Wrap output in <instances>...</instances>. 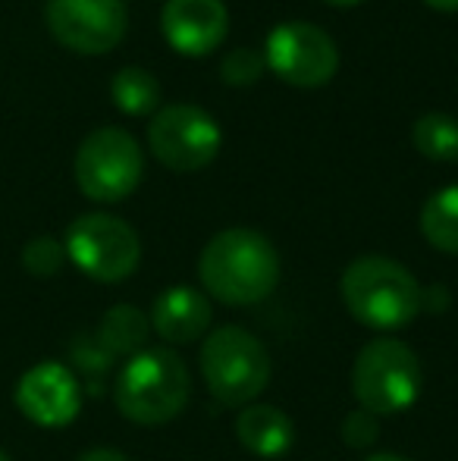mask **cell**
Listing matches in <instances>:
<instances>
[{
  "instance_id": "1",
  "label": "cell",
  "mask_w": 458,
  "mask_h": 461,
  "mask_svg": "<svg viewBox=\"0 0 458 461\" xmlns=\"http://www.w3.org/2000/svg\"><path fill=\"white\" fill-rule=\"evenodd\" d=\"M280 251L257 230H223L204 245L198 258V279L204 292L229 308L261 304L280 285Z\"/></svg>"
},
{
  "instance_id": "2",
  "label": "cell",
  "mask_w": 458,
  "mask_h": 461,
  "mask_svg": "<svg viewBox=\"0 0 458 461\" xmlns=\"http://www.w3.org/2000/svg\"><path fill=\"white\" fill-rule=\"evenodd\" d=\"M343 302L348 314L367 330H402L424 311V289L409 267L383 255L355 258L346 267Z\"/></svg>"
},
{
  "instance_id": "3",
  "label": "cell",
  "mask_w": 458,
  "mask_h": 461,
  "mask_svg": "<svg viewBox=\"0 0 458 461\" xmlns=\"http://www.w3.org/2000/svg\"><path fill=\"white\" fill-rule=\"evenodd\" d=\"M192 395V376L173 348H141L113 383V405L126 420L157 427L179 418Z\"/></svg>"
},
{
  "instance_id": "4",
  "label": "cell",
  "mask_w": 458,
  "mask_h": 461,
  "mask_svg": "<svg viewBox=\"0 0 458 461\" xmlns=\"http://www.w3.org/2000/svg\"><path fill=\"white\" fill-rule=\"evenodd\" d=\"M424 386V370L415 348L392 336H377L352 365V393L358 408L371 414H402L418 402Z\"/></svg>"
},
{
  "instance_id": "5",
  "label": "cell",
  "mask_w": 458,
  "mask_h": 461,
  "mask_svg": "<svg viewBox=\"0 0 458 461\" xmlns=\"http://www.w3.org/2000/svg\"><path fill=\"white\" fill-rule=\"evenodd\" d=\"M202 376L208 393L227 408H245L267 389V346L245 327H220L202 342Z\"/></svg>"
},
{
  "instance_id": "6",
  "label": "cell",
  "mask_w": 458,
  "mask_h": 461,
  "mask_svg": "<svg viewBox=\"0 0 458 461\" xmlns=\"http://www.w3.org/2000/svg\"><path fill=\"white\" fill-rule=\"evenodd\" d=\"M67 258L94 283H122L139 270V232L113 213H82L63 239Z\"/></svg>"
},
{
  "instance_id": "7",
  "label": "cell",
  "mask_w": 458,
  "mask_h": 461,
  "mask_svg": "<svg viewBox=\"0 0 458 461\" xmlns=\"http://www.w3.org/2000/svg\"><path fill=\"white\" fill-rule=\"evenodd\" d=\"M76 183L82 194L101 204L122 201L139 188L145 173V154L126 129H94L76 151Z\"/></svg>"
},
{
  "instance_id": "8",
  "label": "cell",
  "mask_w": 458,
  "mask_h": 461,
  "mask_svg": "<svg viewBox=\"0 0 458 461\" xmlns=\"http://www.w3.org/2000/svg\"><path fill=\"white\" fill-rule=\"evenodd\" d=\"M223 132L208 110L195 104L160 107L148 122V148L173 173H198L217 158Z\"/></svg>"
},
{
  "instance_id": "9",
  "label": "cell",
  "mask_w": 458,
  "mask_h": 461,
  "mask_svg": "<svg viewBox=\"0 0 458 461\" xmlns=\"http://www.w3.org/2000/svg\"><path fill=\"white\" fill-rule=\"evenodd\" d=\"M264 63L276 79L295 88H320L337 76L339 48L311 23H283L267 35Z\"/></svg>"
},
{
  "instance_id": "10",
  "label": "cell",
  "mask_w": 458,
  "mask_h": 461,
  "mask_svg": "<svg viewBox=\"0 0 458 461\" xmlns=\"http://www.w3.org/2000/svg\"><path fill=\"white\" fill-rule=\"evenodd\" d=\"M44 19L63 48L88 57L113 50L129 29L126 0H48Z\"/></svg>"
},
{
  "instance_id": "11",
  "label": "cell",
  "mask_w": 458,
  "mask_h": 461,
  "mask_svg": "<svg viewBox=\"0 0 458 461\" xmlns=\"http://www.w3.org/2000/svg\"><path fill=\"white\" fill-rule=\"evenodd\" d=\"M13 402L31 424L48 427V430L67 427L82 411L79 376L60 361H41L19 376Z\"/></svg>"
},
{
  "instance_id": "12",
  "label": "cell",
  "mask_w": 458,
  "mask_h": 461,
  "mask_svg": "<svg viewBox=\"0 0 458 461\" xmlns=\"http://www.w3.org/2000/svg\"><path fill=\"white\" fill-rule=\"evenodd\" d=\"M160 32L176 54L204 57L227 41V4L223 0H166L160 13Z\"/></svg>"
},
{
  "instance_id": "13",
  "label": "cell",
  "mask_w": 458,
  "mask_h": 461,
  "mask_svg": "<svg viewBox=\"0 0 458 461\" xmlns=\"http://www.w3.org/2000/svg\"><path fill=\"white\" fill-rule=\"evenodd\" d=\"M148 321H151V330L160 339L173 342V346H189L211 330L214 311H211L204 292L192 289V285H170L154 298Z\"/></svg>"
},
{
  "instance_id": "14",
  "label": "cell",
  "mask_w": 458,
  "mask_h": 461,
  "mask_svg": "<svg viewBox=\"0 0 458 461\" xmlns=\"http://www.w3.org/2000/svg\"><path fill=\"white\" fill-rule=\"evenodd\" d=\"M236 437L251 456L257 458H280L292 449L295 427L286 411L264 402H251L238 411L236 418Z\"/></svg>"
},
{
  "instance_id": "15",
  "label": "cell",
  "mask_w": 458,
  "mask_h": 461,
  "mask_svg": "<svg viewBox=\"0 0 458 461\" xmlns=\"http://www.w3.org/2000/svg\"><path fill=\"white\" fill-rule=\"evenodd\" d=\"M148 336H151V321L132 304H116L101 321L98 346L104 348L107 358H113V355L132 358V355H139L145 348Z\"/></svg>"
},
{
  "instance_id": "16",
  "label": "cell",
  "mask_w": 458,
  "mask_h": 461,
  "mask_svg": "<svg viewBox=\"0 0 458 461\" xmlns=\"http://www.w3.org/2000/svg\"><path fill=\"white\" fill-rule=\"evenodd\" d=\"M421 232L436 251L458 255V185L440 188L424 201Z\"/></svg>"
},
{
  "instance_id": "17",
  "label": "cell",
  "mask_w": 458,
  "mask_h": 461,
  "mask_svg": "<svg viewBox=\"0 0 458 461\" xmlns=\"http://www.w3.org/2000/svg\"><path fill=\"white\" fill-rule=\"evenodd\" d=\"M113 104L129 116H148L160 104V82L141 67H122L111 79Z\"/></svg>"
},
{
  "instance_id": "18",
  "label": "cell",
  "mask_w": 458,
  "mask_h": 461,
  "mask_svg": "<svg viewBox=\"0 0 458 461\" xmlns=\"http://www.w3.org/2000/svg\"><path fill=\"white\" fill-rule=\"evenodd\" d=\"M411 141L427 160L453 164L458 160V120L453 113H424L411 126Z\"/></svg>"
},
{
  "instance_id": "19",
  "label": "cell",
  "mask_w": 458,
  "mask_h": 461,
  "mask_svg": "<svg viewBox=\"0 0 458 461\" xmlns=\"http://www.w3.org/2000/svg\"><path fill=\"white\" fill-rule=\"evenodd\" d=\"M67 261V249L54 236H38L22 249V267L31 276H57Z\"/></svg>"
},
{
  "instance_id": "20",
  "label": "cell",
  "mask_w": 458,
  "mask_h": 461,
  "mask_svg": "<svg viewBox=\"0 0 458 461\" xmlns=\"http://www.w3.org/2000/svg\"><path fill=\"white\" fill-rule=\"evenodd\" d=\"M264 69H267L264 54H257L251 48H232L220 63V79L232 88H245V86H255Z\"/></svg>"
},
{
  "instance_id": "21",
  "label": "cell",
  "mask_w": 458,
  "mask_h": 461,
  "mask_svg": "<svg viewBox=\"0 0 458 461\" xmlns=\"http://www.w3.org/2000/svg\"><path fill=\"white\" fill-rule=\"evenodd\" d=\"M380 437V424H377V414L364 411V408H355V411L346 414L343 420V443L348 449H367L373 446Z\"/></svg>"
},
{
  "instance_id": "22",
  "label": "cell",
  "mask_w": 458,
  "mask_h": 461,
  "mask_svg": "<svg viewBox=\"0 0 458 461\" xmlns=\"http://www.w3.org/2000/svg\"><path fill=\"white\" fill-rule=\"evenodd\" d=\"M79 461H129V458L116 449H88V452H82Z\"/></svg>"
},
{
  "instance_id": "23",
  "label": "cell",
  "mask_w": 458,
  "mask_h": 461,
  "mask_svg": "<svg viewBox=\"0 0 458 461\" xmlns=\"http://www.w3.org/2000/svg\"><path fill=\"white\" fill-rule=\"evenodd\" d=\"M427 6H434V10L440 13H455L458 10V0H424Z\"/></svg>"
},
{
  "instance_id": "24",
  "label": "cell",
  "mask_w": 458,
  "mask_h": 461,
  "mask_svg": "<svg viewBox=\"0 0 458 461\" xmlns=\"http://www.w3.org/2000/svg\"><path fill=\"white\" fill-rule=\"evenodd\" d=\"M364 461H409V458L396 456V452H377V456H367Z\"/></svg>"
},
{
  "instance_id": "25",
  "label": "cell",
  "mask_w": 458,
  "mask_h": 461,
  "mask_svg": "<svg viewBox=\"0 0 458 461\" xmlns=\"http://www.w3.org/2000/svg\"><path fill=\"white\" fill-rule=\"evenodd\" d=\"M324 4H330V6H343V10H348V6H358V4H364V0H324Z\"/></svg>"
},
{
  "instance_id": "26",
  "label": "cell",
  "mask_w": 458,
  "mask_h": 461,
  "mask_svg": "<svg viewBox=\"0 0 458 461\" xmlns=\"http://www.w3.org/2000/svg\"><path fill=\"white\" fill-rule=\"evenodd\" d=\"M0 461H10V456H6V452H4V449H0Z\"/></svg>"
}]
</instances>
